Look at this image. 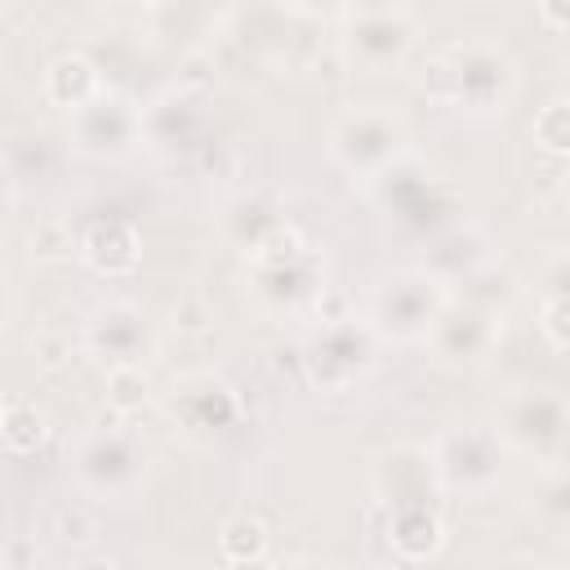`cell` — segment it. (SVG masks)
<instances>
[{
    "mask_svg": "<svg viewBox=\"0 0 570 570\" xmlns=\"http://www.w3.org/2000/svg\"><path fill=\"white\" fill-rule=\"evenodd\" d=\"M441 352L454 356V361H472L485 343H490V321L481 312H454L441 321V334H436Z\"/></svg>",
    "mask_w": 570,
    "mask_h": 570,
    "instance_id": "cell-7",
    "label": "cell"
},
{
    "mask_svg": "<svg viewBox=\"0 0 570 570\" xmlns=\"http://www.w3.org/2000/svg\"><path fill=\"white\" fill-rule=\"evenodd\" d=\"M508 428H512V436H517L521 445H539V450H543V445H552V441L566 436L570 414H566V405H561L557 396L530 392V396H521V401L512 405Z\"/></svg>",
    "mask_w": 570,
    "mask_h": 570,
    "instance_id": "cell-3",
    "label": "cell"
},
{
    "mask_svg": "<svg viewBox=\"0 0 570 570\" xmlns=\"http://www.w3.org/2000/svg\"><path fill=\"white\" fill-rule=\"evenodd\" d=\"M85 254H89V263H98L102 272H125V267H134L138 245H134V232H129L125 223H98V227L89 232V240H85Z\"/></svg>",
    "mask_w": 570,
    "mask_h": 570,
    "instance_id": "cell-6",
    "label": "cell"
},
{
    "mask_svg": "<svg viewBox=\"0 0 570 570\" xmlns=\"http://www.w3.org/2000/svg\"><path fill=\"white\" fill-rule=\"evenodd\" d=\"M45 89H49V98L62 102V107H85V102H94V94H98V71H94L89 58L62 53V58H53V67L45 71Z\"/></svg>",
    "mask_w": 570,
    "mask_h": 570,
    "instance_id": "cell-5",
    "label": "cell"
},
{
    "mask_svg": "<svg viewBox=\"0 0 570 570\" xmlns=\"http://www.w3.org/2000/svg\"><path fill=\"white\" fill-rule=\"evenodd\" d=\"M294 570H316V566H294Z\"/></svg>",
    "mask_w": 570,
    "mask_h": 570,
    "instance_id": "cell-20",
    "label": "cell"
},
{
    "mask_svg": "<svg viewBox=\"0 0 570 570\" xmlns=\"http://www.w3.org/2000/svg\"><path fill=\"white\" fill-rule=\"evenodd\" d=\"M334 147H338V156H347L352 165H356V160H361V165L383 160V156H392V147H396V125H392L387 116H379V111H356V116H347V120L338 125Z\"/></svg>",
    "mask_w": 570,
    "mask_h": 570,
    "instance_id": "cell-4",
    "label": "cell"
},
{
    "mask_svg": "<svg viewBox=\"0 0 570 570\" xmlns=\"http://www.w3.org/2000/svg\"><path fill=\"white\" fill-rule=\"evenodd\" d=\"M94 338H98V347H111V356L129 365L134 352H138V343H142L147 334H142V325H138V316H134L129 307H111V312L98 321Z\"/></svg>",
    "mask_w": 570,
    "mask_h": 570,
    "instance_id": "cell-8",
    "label": "cell"
},
{
    "mask_svg": "<svg viewBox=\"0 0 570 570\" xmlns=\"http://www.w3.org/2000/svg\"><path fill=\"white\" fill-rule=\"evenodd\" d=\"M410 36H414L410 9H392V4L347 9V53L365 67L401 62V53L410 49Z\"/></svg>",
    "mask_w": 570,
    "mask_h": 570,
    "instance_id": "cell-2",
    "label": "cell"
},
{
    "mask_svg": "<svg viewBox=\"0 0 570 570\" xmlns=\"http://www.w3.org/2000/svg\"><path fill=\"white\" fill-rule=\"evenodd\" d=\"M111 396H116L120 405L142 401V379H138V370H134V365H120V370L111 374Z\"/></svg>",
    "mask_w": 570,
    "mask_h": 570,
    "instance_id": "cell-13",
    "label": "cell"
},
{
    "mask_svg": "<svg viewBox=\"0 0 570 570\" xmlns=\"http://www.w3.org/2000/svg\"><path fill=\"white\" fill-rule=\"evenodd\" d=\"M263 543H267V534H263V525L249 521V517H236V521L223 525V552H227L232 561H254V557L263 552Z\"/></svg>",
    "mask_w": 570,
    "mask_h": 570,
    "instance_id": "cell-10",
    "label": "cell"
},
{
    "mask_svg": "<svg viewBox=\"0 0 570 570\" xmlns=\"http://www.w3.org/2000/svg\"><path fill=\"white\" fill-rule=\"evenodd\" d=\"M232 570H267V566H263V561H258V557H254V561H236V566H232Z\"/></svg>",
    "mask_w": 570,
    "mask_h": 570,
    "instance_id": "cell-18",
    "label": "cell"
},
{
    "mask_svg": "<svg viewBox=\"0 0 570 570\" xmlns=\"http://www.w3.org/2000/svg\"><path fill=\"white\" fill-rule=\"evenodd\" d=\"M534 134L548 147H570V102H548L534 120Z\"/></svg>",
    "mask_w": 570,
    "mask_h": 570,
    "instance_id": "cell-12",
    "label": "cell"
},
{
    "mask_svg": "<svg viewBox=\"0 0 570 570\" xmlns=\"http://www.w3.org/2000/svg\"><path fill=\"white\" fill-rule=\"evenodd\" d=\"M80 570H111V566H102V561H85Z\"/></svg>",
    "mask_w": 570,
    "mask_h": 570,
    "instance_id": "cell-19",
    "label": "cell"
},
{
    "mask_svg": "<svg viewBox=\"0 0 570 570\" xmlns=\"http://www.w3.org/2000/svg\"><path fill=\"white\" fill-rule=\"evenodd\" d=\"M45 436V423H40V414L31 410V405H9L4 410V441H9V450H31L36 441Z\"/></svg>",
    "mask_w": 570,
    "mask_h": 570,
    "instance_id": "cell-11",
    "label": "cell"
},
{
    "mask_svg": "<svg viewBox=\"0 0 570 570\" xmlns=\"http://www.w3.org/2000/svg\"><path fill=\"white\" fill-rule=\"evenodd\" d=\"M543 325L557 343H570V298H552L548 312H543Z\"/></svg>",
    "mask_w": 570,
    "mask_h": 570,
    "instance_id": "cell-15",
    "label": "cell"
},
{
    "mask_svg": "<svg viewBox=\"0 0 570 570\" xmlns=\"http://www.w3.org/2000/svg\"><path fill=\"white\" fill-rule=\"evenodd\" d=\"M548 276H552V285H557V289H561V294H557V298H570V254H566V258H557V263H552V272H548Z\"/></svg>",
    "mask_w": 570,
    "mask_h": 570,
    "instance_id": "cell-17",
    "label": "cell"
},
{
    "mask_svg": "<svg viewBox=\"0 0 570 570\" xmlns=\"http://www.w3.org/2000/svg\"><path fill=\"white\" fill-rule=\"evenodd\" d=\"M62 249H67V236H62L58 223H40V232H31V254L53 258V254H62Z\"/></svg>",
    "mask_w": 570,
    "mask_h": 570,
    "instance_id": "cell-14",
    "label": "cell"
},
{
    "mask_svg": "<svg viewBox=\"0 0 570 570\" xmlns=\"http://www.w3.org/2000/svg\"><path fill=\"white\" fill-rule=\"evenodd\" d=\"M432 71L445 76L454 85L450 94L472 107H490L494 98H503L512 89V62L494 45H481V40L450 49V58H436Z\"/></svg>",
    "mask_w": 570,
    "mask_h": 570,
    "instance_id": "cell-1",
    "label": "cell"
},
{
    "mask_svg": "<svg viewBox=\"0 0 570 570\" xmlns=\"http://www.w3.org/2000/svg\"><path fill=\"white\" fill-rule=\"evenodd\" d=\"M396 548L401 552H410V557H423V552H432L436 548V539H441V525L414 503V508H401L396 512Z\"/></svg>",
    "mask_w": 570,
    "mask_h": 570,
    "instance_id": "cell-9",
    "label": "cell"
},
{
    "mask_svg": "<svg viewBox=\"0 0 570 570\" xmlns=\"http://www.w3.org/2000/svg\"><path fill=\"white\" fill-rule=\"evenodd\" d=\"M539 18H543L548 27H570V4H557V0H543V4H539Z\"/></svg>",
    "mask_w": 570,
    "mask_h": 570,
    "instance_id": "cell-16",
    "label": "cell"
}]
</instances>
